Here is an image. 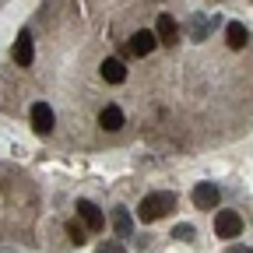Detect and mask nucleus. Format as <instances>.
I'll list each match as a JSON object with an SVG mask.
<instances>
[{
  "label": "nucleus",
  "mask_w": 253,
  "mask_h": 253,
  "mask_svg": "<svg viewBox=\"0 0 253 253\" xmlns=\"http://www.w3.org/2000/svg\"><path fill=\"white\" fill-rule=\"evenodd\" d=\"M113 229H116V236H120V239H130V236H134V218L126 214L123 208H120V211H113Z\"/></svg>",
  "instance_id": "nucleus-12"
},
{
  "label": "nucleus",
  "mask_w": 253,
  "mask_h": 253,
  "mask_svg": "<svg viewBox=\"0 0 253 253\" xmlns=\"http://www.w3.org/2000/svg\"><path fill=\"white\" fill-rule=\"evenodd\" d=\"M225 39H229V49H243L250 36H246V28H243L239 21H232V25L225 28Z\"/></svg>",
  "instance_id": "nucleus-13"
},
{
  "label": "nucleus",
  "mask_w": 253,
  "mask_h": 253,
  "mask_svg": "<svg viewBox=\"0 0 253 253\" xmlns=\"http://www.w3.org/2000/svg\"><path fill=\"white\" fill-rule=\"evenodd\" d=\"M172 236H176V239H194L197 232H194V225H176V229H172Z\"/></svg>",
  "instance_id": "nucleus-16"
},
{
  "label": "nucleus",
  "mask_w": 253,
  "mask_h": 253,
  "mask_svg": "<svg viewBox=\"0 0 253 253\" xmlns=\"http://www.w3.org/2000/svg\"><path fill=\"white\" fill-rule=\"evenodd\" d=\"M32 126H36V134H49L53 130V109L46 102H36L32 106Z\"/></svg>",
  "instance_id": "nucleus-7"
},
{
  "label": "nucleus",
  "mask_w": 253,
  "mask_h": 253,
  "mask_svg": "<svg viewBox=\"0 0 253 253\" xmlns=\"http://www.w3.org/2000/svg\"><path fill=\"white\" fill-rule=\"evenodd\" d=\"M102 81H109V84H123V81H126V67H123V60H116V56L102 60Z\"/></svg>",
  "instance_id": "nucleus-9"
},
{
  "label": "nucleus",
  "mask_w": 253,
  "mask_h": 253,
  "mask_svg": "<svg viewBox=\"0 0 253 253\" xmlns=\"http://www.w3.org/2000/svg\"><path fill=\"white\" fill-rule=\"evenodd\" d=\"M67 236H71V243H74V246L88 243V239H84V225H81V221H67Z\"/></svg>",
  "instance_id": "nucleus-14"
},
{
  "label": "nucleus",
  "mask_w": 253,
  "mask_h": 253,
  "mask_svg": "<svg viewBox=\"0 0 253 253\" xmlns=\"http://www.w3.org/2000/svg\"><path fill=\"white\" fill-rule=\"evenodd\" d=\"M78 214H81V221H84V229H91V232H102V229H106L102 211L95 208L91 201H78Z\"/></svg>",
  "instance_id": "nucleus-4"
},
{
  "label": "nucleus",
  "mask_w": 253,
  "mask_h": 253,
  "mask_svg": "<svg viewBox=\"0 0 253 253\" xmlns=\"http://www.w3.org/2000/svg\"><path fill=\"white\" fill-rule=\"evenodd\" d=\"M218 25V14H194V21H190V39H204L208 36V28Z\"/></svg>",
  "instance_id": "nucleus-10"
},
{
  "label": "nucleus",
  "mask_w": 253,
  "mask_h": 253,
  "mask_svg": "<svg viewBox=\"0 0 253 253\" xmlns=\"http://www.w3.org/2000/svg\"><path fill=\"white\" fill-rule=\"evenodd\" d=\"M225 253H253V250H250V246H229Z\"/></svg>",
  "instance_id": "nucleus-17"
},
{
  "label": "nucleus",
  "mask_w": 253,
  "mask_h": 253,
  "mask_svg": "<svg viewBox=\"0 0 253 253\" xmlns=\"http://www.w3.org/2000/svg\"><path fill=\"white\" fill-rule=\"evenodd\" d=\"M95 253H126V246H123V239H106Z\"/></svg>",
  "instance_id": "nucleus-15"
},
{
  "label": "nucleus",
  "mask_w": 253,
  "mask_h": 253,
  "mask_svg": "<svg viewBox=\"0 0 253 253\" xmlns=\"http://www.w3.org/2000/svg\"><path fill=\"white\" fill-rule=\"evenodd\" d=\"M176 208V197L172 194H151L141 201V221H155V218H162Z\"/></svg>",
  "instance_id": "nucleus-1"
},
{
  "label": "nucleus",
  "mask_w": 253,
  "mask_h": 253,
  "mask_svg": "<svg viewBox=\"0 0 253 253\" xmlns=\"http://www.w3.org/2000/svg\"><path fill=\"white\" fill-rule=\"evenodd\" d=\"M239 232H243L239 211H218V214H214V236H218V239H236Z\"/></svg>",
  "instance_id": "nucleus-2"
},
{
  "label": "nucleus",
  "mask_w": 253,
  "mask_h": 253,
  "mask_svg": "<svg viewBox=\"0 0 253 253\" xmlns=\"http://www.w3.org/2000/svg\"><path fill=\"white\" fill-rule=\"evenodd\" d=\"M155 39L162 46H176L179 42V25L169 18V14H158V28H155Z\"/></svg>",
  "instance_id": "nucleus-5"
},
{
  "label": "nucleus",
  "mask_w": 253,
  "mask_h": 253,
  "mask_svg": "<svg viewBox=\"0 0 253 253\" xmlns=\"http://www.w3.org/2000/svg\"><path fill=\"white\" fill-rule=\"evenodd\" d=\"M99 126H102V130H109V134L123 130V109H120V106H102V113H99Z\"/></svg>",
  "instance_id": "nucleus-8"
},
{
  "label": "nucleus",
  "mask_w": 253,
  "mask_h": 253,
  "mask_svg": "<svg viewBox=\"0 0 253 253\" xmlns=\"http://www.w3.org/2000/svg\"><path fill=\"white\" fill-rule=\"evenodd\" d=\"M14 63H18V67H28V63H32V36H28V32H21L18 42H14Z\"/></svg>",
  "instance_id": "nucleus-11"
},
{
  "label": "nucleus",
  "mask_w": 253,
  "mask_h": 253,
  "mask_svg": "<svg viewBox=\"0 0 253 253\" xmlns=\"http://www.w3.org/2000/svg\"><path fill=\"white\" fill-rule=\"evenodd\" d=\"M155 46H158L155 32H134V36H130V42L123 46V53H130V56H148Z\"/></svg>",
  "instance_id": "nucleus-3"
},
{
  "label": "nucleus",
  "mask_w": 253,
  "mask_h": 253,
  "mask_svg": "<svg viewBox=\"0 0 253 253\" xmlns=\"http://www.w3.org/2000/svg\"><path fill=\"white\" fill-rule=\"evenodd\" d=\"M194 204L201 211H214L218 208V186L214 183H197L194 186Z\"/></svg>",
  "instance_id": "nucleus-6"
}]
</instances>
